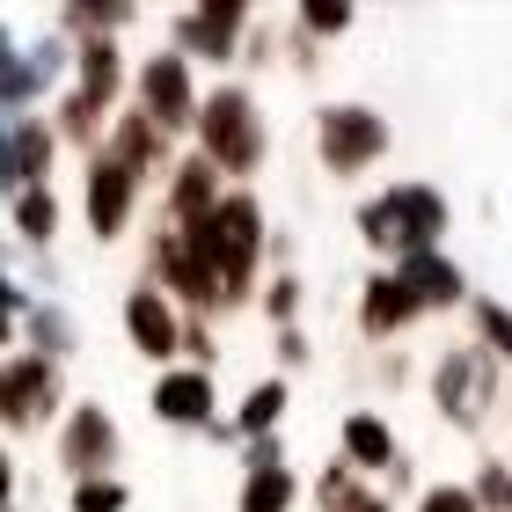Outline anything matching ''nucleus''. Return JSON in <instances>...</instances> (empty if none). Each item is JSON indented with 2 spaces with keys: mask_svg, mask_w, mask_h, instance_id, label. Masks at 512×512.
I'll return each mask as SVG.
<instances>
[{
  "mask_svg": "<svg viewBox=\"0 0 512 512\" xmlns=\"http://www.w3.org/2000/svg\"><path fill=\"white\" fill-rule=\"evenodd\" d=\"M359 242L381 256V264H403V256H425V249H447V227H454V198L439 191L425 176H403L388 183V191L359 198Z\"/></svg>",
  "mask_w": 512,
  "mask_h": 512,
  "instance_id": "f257e3e1",
  "label": "nucleus"
},
{
  "mask_svg": "<svg viewBox=\"0 0 512 512\" xmlns=\"http://www.w3.org/2000/svg\"><path fill=\"white\" fill-rule=\"evenodd\" d=\"M191 242L213 256V278H220V308H256V286H264V242H271V213L256 191H227L213 213L191 227Z\"/></svg>",
  "mask_w": 512,
  "mask_h": 512,
  "instance_id": "f03ea898",
  "label": "nucleus"
},
{
  "mask_svg": "<svg viewBox=\"0 0 512 512\" xmlns=\"http://www.w3.org/2000/svg\"><path fill=\"white\" fill-rule=\"evenodd\" d=\"M191 139H198L191 154L213 161L227 191H249V176L271 161V125H264V103H256L249 81H213V88H205Z\"/></svg>",
  "mask_w": 512,
  "mask_h": 512,
  "instance_id": "7ed1b4c3",
  "label": "nucleus"
},
{
  "mask_svg": "<svg viewBox=\"0 0 512 512\" xmlns=\"http://www.w3.org/2000/svg\"><path fill=\"white\" fill-rule=\"evenodd\" d=\"M425 395H432V417L447 432H491V417L505 410V366L476 344H447L432 366H425Z\"/></svg>",
  "mask_w": 512,
  "mask_h": 512,
  "instance_id": "20e7f679",
  "label": "nucleus"
},
{
  "mask_svg": "<svg viewBox=\"0 0 512 512\" xmlns=\"http://www.w3.org/2000/svg\"><path fill=\"white\" fill-rule=\"evenodd\" d=\"M395 147V125L374 103H315V169L330 183H359Z\"/></svg>",
  "mask_w": 512,
  "mask_h": 512,
  "instance_id": "39448f33",
  "label": "nucleus"
},
{
  "mask_svg": "<svg viewBox=\"0 0 512 512\" xmlns=\"http://www.w3.org/2000/svg\"><path fill=\"white\" fill-rule=\"evenodd\" d=\"M198 96H205V88H198V66L176 59L169 44L132 66V110H139V118H154L169 139H183V132L198 125Z\"/></svg>",
  "mask_w": 512,
  "mask_h": 512,
  "instance_id": "423d86ee",
  "label": "nucleus"
},
{
  "mask_svg": "<svg viewBox=\"0 0 512 512\" xmlns=\"http://www.w3.org/2000/svg\"><path fill=\"white\" fill-rule=\"evenodd\" d=\"M52 417H66V366L8 352L0 359V432H44Z\"/></svg>",
  "mask_w": 512,
  "mask_h": 512,
  "instance_id": "0eeeda50",
  "label": "nucleus"
},
{
  "mask_svg": "<svg viewBox=\"0 0 512 512\" xmlns=\"http://www.w3.org/2000/svg\"><path fill=\"white\" fill-rule=\"evenodd\" d=\"M249 22H256L249 0H191V8L169 15V52L191 66H235Z\"/></svg>",
  "mask_w": 512,
  "mask_h": 512,
  "instance_id": "6e6552de",
  "label": "nucleus"
},
{
  "mask_svg": "<svg viewBox=\"0 0 512 512\" xmlns=\"http://www.w3.org/2000/svg\"><path fill=\"white\" fill-rule=\"evenodd\" d=\"M118 461H125L118 417H110L103 403H66V417H59V469L81 483V476H118Z\"/></svg>",
  "mask_w": 512,
  "mask_h": 512,
  "instance_id": "1a4fd4ad",
  "label": "nucleus"
},
{
  "mask_svg": "<svg viewBox=\"0 0 512 512\" xmlns=\"http://www.w3.org/2000/svg\"><path fill=\"white\" fill-rule=\"evenodd\" d=\"M139 198H147V183H139L125 161H110L103 147L88 154V169H81V213H88V235L96 242H118L132 213H139Z\"/></svg>",
  "mask_w": 512,
  "mask_h": 512,
  "instance_id": "9d476101",
  "label": "nucleus"
},
{
  "mask_svg": "<svg viewBox=\"0 0 512 512\" xmlns=\"http://www.w3.org/2000/svg\"><path fill=\"white\" fill-rule=\"evenodd\" d=\"M118 322H125V337H132V352H139V359H154V366H169V359H176L183 315H176V300H169V293H154V286H147V278H139V286H125Z\"/></svg>",
  "mask_w": 512,
  "mask_h": 512,
  "instance_id": "9b49d317",
  "label": "nucleus"
},
{
  "mask_svg": "<svg viewBox=\"0 0 512 512\" xmlns=\"http://www.w3.org/2000/svg\"><path fill=\"white\" fill-rule=\"evenodd\" d=\"M352 322H359V337H366V344H395V337L410 330V322H425V308H417L410 286L381 264V271H366V278H359V308H352Z\"/></svg>",
  "mask_w": 512,
  "mask_h": 512,
  "instance_id": "f8f14e48",
  "label": "nucleus"
},
{
  "mask_svg": "<svg viewBox=\"0 0 512 512\" xmlns=\"http://www.w3.org/2000/svg\"><path fill=\"white\" fill-rule=\"evenodd\" d=\"M103 154H110V161H125V169H132L139 183H161V176L176 169V139L161 132L154 118H139V110H118V118H110Z\"/></svg>",
  "mask_w": 512,
  "mask_h": 512,
  "instance_id": "ddd939ff",
  "label": "nucleus"
},
{
  "mask_svg": "<svg viewBox=\"0 0 512 512\" xmlns=\"http://www.w3.org/2000/svg\"><path fill=\"white\" fill-rule=\"evenodd\" d=\"M220 198H227V183H220L213 161L205 154H176V169L161 176V227H198Z\"/></svg>",
  "mask_w": 512,
  "mask_h": 512,
  "instance_id": "4468645a",
  "label": "nucleus"
},
{
  "mask_svg": "<svg viewBox=\"0 0 512 512\" xmlns=\"http://www.w3.org/2000/svg\"><path fill=\"white\" fill-rule=\"evenodd\" d=\"M337 461H344L352 476H388L395 461H403V439H395V425H388L381 410L359 403V410L337 417Z\"/></svg>",
  "mask_w": 512,
  "mask_h": 512,
  "instance_id": "2eb2a0df",
  "label": "nucleus"
},
{
  "mask_svg": "<svg viewBox=\"0 0 512 512\" xmlns=\"http://www.w3.org/2000/svg\"><path fill=\"white\" fill-rule=\"evenodd\" d=\"M388 271L410 286V300H417L425 315H454V308H469V271H461V256H447V249L403 256V264H388Z\"/></svg>",
  "mask_w": 512,
  "mask_h": 512,
  "instance_id": "dca6fc26",
  "label": "nucleus"
},
{
  "mask_svg": "<svg viewBox=\"0 0 512 512\" xmlns=\"http://www.w3.org/2000/svg\"><path fill=\"white\" fill-rule=\"evenodd\" d=\"M220 395H213V374H191V366H161L154 374V395H147V410L161 417V425H176V432H205L213 425V410Z\"/></svg>",
  "mask_w": 512,
  "mask_h": 512,
  "instance_id": "f3484780",
  "label": "nucleus"
},
{
  "mask_svg": "<svg viewBox=\"0 0 512 512\" xmlns=\"http://www.w3.org/2000/svg\"><path fill=\"white\" fill-rule=\"evenodd\" d=\"M22 337H30V352H37V359L66 366V359L81 352V315L66 308L59 293H30V308H22Z\"/></svg>",
  "mask_w": 512,
  "mask_h": 512,
  "instance_id": "a211bd4d",
  "label": "nucleus"
},
{
  "mask_svg": "<svg viewBox=\"0 0 512 512\" xmlns=\"http://www.w3.org/2000/svg\"><path fill=\"white\" fill-rule=\"evenodd\" d=\"M74 88H81V96H96L103 110H118V96L132 88V66L118 52V37H81L74 44Z\"/></svg>",
  "mask_w": 512,
  "mask_h": 512,
  "instance_id": "6ab92c4d",
  "label": "nucleus"
},
{
  "mask_svg": "<svg viewBox=\"0 0 512 512\" xmlns=\"http://www.w3.org/2000/svg\"><path fill=\"white\" fill-rule=\"evenodd\" d=\"M52 161H59L52 118H15V125H8V183H15V191L52 183Z\"/></svg>",
  "mask_w": 512,
  "mask_h": 512,
  "instance_id": "aec40b11",
  "label": "nucleus"
},
{
  "mask_svg": "<svg viewBox=\"0 0 512 512\" xmlns=\"http://www.w3.org/2000/svg\"><path fill=\"white\" fill-rule=\"evenodd\" d=\"M110 118H118V110H103L96 96L66 88V96H59V110H52V132H59V147H81V154H96V147H103V132H110Z\"/></svg>",
  "mask_w": 512,
  "mask_h": 512,
  "instance_id": "412c9836",
  "label": "nucleus"
},
{
  "mask_svg": "<svg viewBox=\"0 0 512 512\" xmlns=\"http://www.w3.org/2000/svg\"><path fill=\"white\" fill-rule=\"evenodd\" d=\"M308 483L293 476V461H264V469H242V498L235 512H293Z\"/></svg>",
  "mask_w": 512,
  "mask_h": 512,
  "instance_id": "4be33fe9",
  "label": "nucleus"
},
{
  "mask_svg": "<svg viewBox=\"0 0 512 512\" xmlns=\"http://www.w3.org/2000/svg\"><path fill=\"white\" fill-rule=\"evenodd\" d=\"M286 403H293V381H278V374L249 381L242 410H235V432H242V439H271L278 425H286Z\"/></svg>",
  "mask_w": 512,
  "mask_h": 512,
  "instance_id": "5701e85b",
  "label": "nucleus"
},
{
  "mask_svg": "<svg viewBox=\"0 0 512 512\" xmlns=\"http://www.w3.org/2000/svg\"><path fill=\"white\" fill-rule=\"evenodd\" d=\"M15 242L22 249H52L59 242V191H52V183L15 191Z\"/></svg>",
  "mask_w": 512,
  "mask_h": 512,
  "instance_id": "b1692460",
  "label": "nucleus"
},
{
  "mask_svg": "<svg viewBox=\"0 0 512 512\" xmlns=\"http://www.w3.org/2000/svg\"><path fill=\"white\" fill-rule=\"evenodd\" d=\"M469 344H476V352H491L498 366H512V308H505V300L498 293H469Z\"/></svg>",
  "mask_w": 512,
  "mask_h": 512,
  "instance_id": "393cba45",
  "label": "nucleus"
},
{
  "mask_svg": "<svg viewBox=\"0 0 512 512\" xmlns=\"http://www.w3.org/2000/svg\"><path fill=\"white\" fill-rule=\"evenodd\" d=\"M286 22H293V30L308 37V44H322V52H330V44L359 22V8H352V0H300V8H293Z\"/></svg>",
  "mask_w": 512,
  "mask_h": 512,
  "instance_id": "a878e982",
  "label": "nucleus"
},
{
  "mask_svg": "<svg viewBox=\"0 0 512 512\" xmlns=\"http://www.w3.org/2000/svg\"><path fill=\"white\" fill-rule=\"evenodd\" d=\"M300 308H308V278L300 271H271V286H256V315H264L271 330H293Z\"/></svg>",
  "mask_w": 512,
  "mask_h": 512,
  "instance_id": "bb28decb",
  "label": "nucleus"
},
{
  "mask_svg": "<svg viewBox=\"0 0 512 512\" xmlns=\"http://www.w3.org/2000/svg\"><path fill=\"white\" fill-rule=\"evenodd\" d=\"M469 498H476L483 512H512V454H483V461H476Z\"/></svg>",
  "mask_w": 512,
  "mask_h": 512,
  "instance_id": "cd10ccee",
  "label": "nucleus"
},
{
  "mask_svg": "<svg viewBox=\"0 0 512 512\" xmlns=\"http://www.w3.org/2000/svg\"><path fill=\"white\" fill-rule=\"evenodd\" d=\"M359 491H366V476H352L344 461H322V469H315V483H308V498H315L322 512H344Z\"/></svg>",
  "mask_w": 512,
  "mask_h": 512,
  "instance_id": "c85d7f7f",
  "label": "nucleus"
},
{
  "mask_svg": "<svg viewBox=\"0 0 512 512\" xmlns=\"http://www.w3.org/2000/svg\"><path fill=\"white\" fill-rule=\"evenodd\" d=\"M66 505H74V512H125L132 505V483L125 476H81Z\"/></svg>",
  "mask_w": 512,
  "mask_h": 512,
  "instance_id": "c756f323",
  "label": "nucleus"
},
{
  "mask_svg": "<svg viewBox=\"0 0 512 512\" xmlns=\"http://www.w3.org/2000/svg\"><path fill=\"white\" fill-rule=\"evenodd\" d=\"M235 66H242V74H264V66H278V22H271V15H256L249 30H242Z\"/></svg>",
  "mask_w": 512,
  "mask_h": 512,
  "instance_id": "7c9ffc66",
  "label": "nucleus"
},
{
  "mask_svg": "<svg viewBox=\"0 0 512 512\" xmlns=\"http://www.w3.org/2000/svg\"><path fill=\"white\" fill-rule=\"evenodd\" d=\"M271 344H278V381H293L300 366L315 359V337L300 330V322H293V330H271Z\"/></svg>",
  "mask_w": 512,
  "mask_h": 512,
  "instance_id": "2f4dec72",
  "label": "nucleus"
},
{
  "mask_svg": "<svg viewBox=\"0 0 512 512\" xmlns=\"http://www.w3.org/2000/svg\"><path fill=\"white\" fill-rule=\"evenodd\" d=\"M410 512H483V505L469 498V483H425Z\"/></svg>",
  "mask_w": 512,
  "mask_h": 512,
  "instance_id": "473e14b6",
  "label": "nucleus"
},
{
  "mask_svg": "<svg viewBox=\"0 0 512 512\" xmlns=\"http://www.w3.org/2000/svg\"><path fill=\"white\" fill-rule=\"evenodd\" d=\"M22 308H30V293L0 271V359H8V344H15V330H22Z\"/></svg>",
  "mask_w": 512,
  "mask_h": 512,
  "instance_id": "72a5a7b5",
  "label": "nucleus"
},
{
  "mask_svg": "<svg viewBox=\"0 0 512 512\" xmlns=\"http://www.w3.org/2000/svg\"><path fill=\"white\" fill-rule=\"evenodd\" d=\"M264 461H286V439H242V469H264Z\"/></svg>",
  "mask_w": 512,
  "mask_h": 512,
  "instance_id": "f704fd0d",
  "label": "nucleus"
},
{
  "mask_svg": "<svg viewBox=\"0 0 512 512\" xmlns=\"http://www.w3.org/2000/svg\"><path fill=\"white\" fill-rule=\"evenodd\" d=\"M410 374H417V366H410L403 352H388V359H374V381H388V388H403Z\"/></svg>",
  "mask_w": 512,
  "mask_h": 512,
  "instance_id": "c9c22d12",
  "label": "nucleus"
},
{
  "mask_svg": "<svg viewBox=\"0 0 512 512\" xmlns=\"http://www.w3.org/2000/svg\"><path fill=\"white\" fill-rule=\"evenodd\" d=\"M0 512H15V454L0 447Z\"/></svg>",
  "mask_w": 512,
  "mask_h": 512,
  "instance_id": "e433bc0d",
  "label": "nucleus"
},
{
  "mask_svg": "<svg viewBox=\"0 0 512 512\" xmlns=\"http://www.w3.org/2000/svg\"><path fill=\"white\" fill-rule=\"evenodd\" d=\"M205 439H213V447H242V432H235V417H213V425H205Z\"/></svg>",
  "mask_w": 512,
  "mask_h": 512,
  "instance_id": "4c0bfd02",
  "label": "nucleus"
},
{
  "mask_svg": "<svg viewBox=\"0 0 512 512\" xmlns=\"http://www.w3.org/2000/svg\"><path fill=\"white\" fill-rule=\"evenodd\" d=\"M344 512H395V498H388V491H359V498L344 505Z\"/></svg>",
  "mask_w": 512,
  "mask_h": 512,
  "instance_id": "58836bf2",
  "label": "nucleus"
},
{
  "mask_svg": "<svg viewBox=\"0 0 512 512\" xmlns=\"http://www.w3.org/2000/svg\"><path fill=\"white\" fill-rule=\"evenodd\" d=\"M8 125H15V118H0V191L15 198V183H8Z\"/></svg>",
  "mask_w": 512,
  "mask_h": 512,
  "instance_id": "ea45409f",
  "label": "nucleus"
},
{
  "mask_svg": "<svg viewBox=\"0 0 512 512\" xmlns=\"http://www.w3.org/2000/svg\"><path fill=\"white\" fill-rule=\"evenodd\" d=\"M15 59V37H8V22H0V66H8Z\"/></svg>",
  "mask_w": 512,
  "mask_h": 512,
  "instance_id": "a19ab883",
  "label": "nucleus"
}]
</instances>
